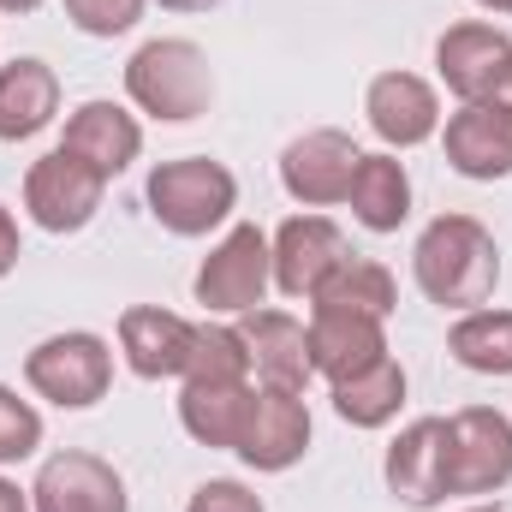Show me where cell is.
<instances>
[{
    "label": "cell",
    "mask_w": 512,
    "mask_h": 512,
    "mask_svg": "<svg viewBox=\"0 0 512 512\" xmlns=\"http://www.w3.org/2000/svg\"><path fill=\"white\" fill-rule=\"evenodd\" d=\"M30 512H131L126 477L84 447H66L54 459H42L36 483H30Z\"/></svg>",
    "instance_id": "9c48e42d"
},
{
    "label": "cell",
    "mask_w": 512,
    "mask_h": 512,
    "mask_svg": "<svg viewBox=\"0 0 512 512\" xmlns=\"http://www.w3.org/2000/svg\"><path fill=\"white\" fill-rule=\"evenodd\" d=\"M102 197H108V179H102L90 161L66 155V149L36 155L30 173H24V215H30L42 233H54V239L84 233V227L102 215Z\"/></svg>",
    "instance_id": "52a82bcc"
},
{
    "label": "cell",
    "mask_w": 512,
    "mask_h": 512,
    "mask_svg": "<svg viewBox=\"0 0 512 512\" xmlns=\"http://www.w3.org/2000/svg\"><path fill=\"white\" fill-rule=\"evenodd\" d=\"M483 102H495V108H507V114H512V60L501 66V78H495V90H489Z\"/></svg>",
    "instance_id": "1f68e13d"
},
{
    "label": "cell",
    "mask_w": 512,
    "mask_h": 512,
    "mask_svg": "<svg viewBox=\"0 0 512 512\" xmlns=\"http://www.w3.org/2000/svg\"><path fill=\"white\" fill-rule=\"evenodd\" d=\"M447 352L471 376H512V310H465L447 328Z\"/></svg>",
    "instance_id": "d4e9b609"
},
{
    "label": "cell",
    "mask_w": 512,
    "mask_h": 512,
    "mask_svg": "<svg viewBox=\"0 0 512 512\" xmlns=\"http://www.w3.org/2000/svg\"><path fill=\"white\" fill-rule=\"evenodd\" d=\"M417 292L441 310H483L501 286V245L477 215H435L411 245Z\"/></svg>",
    "instance_id": "6da1fadb"
},
{
    "label": "cell",
    "mask_w": 512,
    "mask_h": 512,
    "mask_svg": "<svg viewBox=\"0 0 512 512\" xmlns=\"http://www.w3.org/2000/svg\"><path fill=\"white\" fill-rule=\"evenodd\" d=\"M382 477L393 489V501H405L411 512H429L447 501V417H417L393 435L382 459Z\"/></svg>",
    "instance_id": "7c38bea8"
},
{
    "label": "cell",
    "mask_w": 512,
    "mask_h": 512,
    "mask_svg": "<svg viewBox=\"0 0 512 512\" xmlns=\"http://www.w3.org/2000/svg\"><path fill=\"white\" fill-rule=\"evenodd\" d=\"M512 489V417L501 405H465L447 417V495L495 501Z\"/></svg>",
    "instance_id": "5b68a950"
},
{
    "label": "cell",
    "mask_w": 512,
    "mask_h": 512,
    "mask_svg": "<svg viewBox=\"0 0 512 512\" xmlns=\"http://www.w3.org/2000/svg\"><path fill=\"white\" fill-rule=\"evenodd\" d=\"M346 203H352V221H358L364 233H399V227L411 221V173H405V161H399L393 149L364 155L358 173H352Z\"/></svg>",
    "instance_id": "7402d4cb"
},
{
    "label": "cell",
    "mask_w": 512,
    "mask_h": 512,
    "mask_svg": "<svg viewBox=\"0 0 512 512\" xmlns=\"http://www.w3.org/2000/svg\"><path fill=\"white\" fill-rule=\"evenodd\" d=\"M24 382L36 399L60 405V411H90L108 399L114 387V346L90 328H66V334H48L42 346H30L24 358Z\"/></svg>",
    "instance_id": "277c9868"
},
{
    "label": "cell",
    "mask_w": 512,
    "mask_h": 512,
    "mask_svg": "<svg viewBox=\"0 0 512 512\" xmlns=\"http://www.w3.org/2000/svg\"><path fill=\"white\" fill-rule=\"evenodd\" d=\"M0 512H30V489H18L6 471H0Z\"/></svg>",
    "instance_id": "4dcf8cb0"
},
{
    "label": "cell",
    "mask_w": 512,
    "mask_h": 512,
    "mask_svg": "<svg viewBox=\"0 0 512 512\" xmlns=\"http://www.w3.org/2000/svg\"><path fill=\"white\" fill-rule=\"evenodd\" d=\"M66 18L84 30V36H126L131 24L143 18L149 0H60Z\"/></svg>",
    "instance_id": "83f0119b"
},
{
    "label": "cell",
    "mask_w": 512,
    "mask_h": 512,
    "mask_svg": "<svg viewBox=\"0 0 512 512\" xmlns=\"http://www.w3.org/2000/svg\"><path fill=\"white\" fill-rule=\"evenodd\" d=\"M155 6H167V12H215L221 0H155Z\"/></svg>",
    "instance_id": "d6a6232c"
},
{
    "label": "cell",
    "mask_w": 512,
    "mask_h": 512,
    "mask_svg": "<svg viewBox=\"0 0 512 512\" xmlns=\"http://www.w3.org/2000/svg\"><path fill=\"white\" fill-rule=\"evenodd\" d=\"M268 286H274V251H268V233L256 221L227 227V239L203 256V268L191 280L197 304L215 310V316H251V310H262Z\"/></svg>",
    "instance_id": "8992f818"
},
{
    "label": "cell",
    "mask_w": 512,
    "mask_h": 512,
    "mask_svg": "<svg viewBox=\"0 0 512 512\" xmlns=\"http://www.w3.org/2000/svg\"><path fill=\"white\" fill-rule=\"evenodd\" d=\"M191 346H197V322H185V316H173L161 304H131L120 316V352H126V370L137 382L185 376Z\"/></svg>",
    "instance_id": "2e32d148"
},
{
    "label": "cell",
    "mask_w": 512,
    "mask_h": 512,
    "mask_svg": "<svg viewBox=\"0 0 512 512\" xmlns=\"http://www.w3.org/2000/svg\"><path fill=\"white\" fill-rule=\"evenodd\" d=\"M60 114V72L36 54H18L0 66V143H24L54 126Z\"/></svg>",
    "instance_id": "ffe728a7"
},
{
    "label": "cell",
    "mask_w": 512,
    "mask_h": 512,
    "mask_svg": "<svg viewBox=\"0 0 512 512\" xmlns=\"http://www.w3.org/2000/svg\"><path fill=\"white\" fill-rule=\"evenodd\" d=\"M42 0H0V12H36Z\"/></svg>",
    "instance_id": "e575fe53"
},
{
    "label": "cell",
    "mask_w": 512,
    "mask_h": 512,
    "mask_svg": "<svg viewBox=\"0 0 512 512\" xmlns=\"http://www.w3.org/2000/svg\"><path fill=\"white\" fill-rule=\"evenodd\" d=\"M483 12H495V18H512V0H477Z\"/></svg>",
    "instance_id": "836d02e7"
},
{
    "label": "cell",
    "mask_w": 512,
    "mask_h": 512,
    "mask_svg": "<svg viewBox=\"0 0 512 512\" xmlns=\"http://www.w3.org/2000/svg\"><path fill=\"white\" fill-rule=\"evenodd\" d=\"M441 149L459 179H512V114L495 102H459V114H447Z\"/></svg>",
    "instance_id": "5bb4252c"
},
{
    "label": "cell",
    "mask_w": 512,
    "mask_h": 512,
    "mask_svg": "<svg viewBox=\"0 0 512 512\" xmlns=\"http://www.w3.org/2000/svg\"><path fill=\"white\" fill-rule=\"evenodd\" d=\"M60 149L78 155V161H90L102 179H120L131 161L143 155V126H137V114H126L120 102L96 96V102H84V108L66 114V137H60Z\"/></svg>",
    "instance_id": "ac0fdd59"
},
{
    "label": "cell",
    "mask_w": 512,
    "mask_h": 512,
    "mask_svg": "<svg viewBox=\"0 0 512 512\" xmlns=\"http://www.w3.org/2000/svg\"><path fill=\"white\" fill-rule=\"evenodd\" d=\"M358 161H364V149L352 143V131L316 126V131H304V137H292V143L280 149V185H286L292 203L328 209V203H346Z\"/></svg>",
    "instance_id": "ba28073f"
},
{
    "label": "cell",
    "mask_w": 512,
    "mask_h": 512,
    "mask_svg": "<svg viewBox=\"0 0 512 512\" xmlns=\"http://www.w3.org/2000/svg\"><path fill=\"white\" fill-rule=\"evenodd\" d=\"M233 453H239L251 471H262V477L292 471V465L310 453V405H304V393L256 387L251 393V417H245V435H239Z\"/></svg>",
    "instance_id": "8fae6325"
},
{
    "label": "cell",
    "mask_w": 512,
    "mask_h": 512,
    "mask_svg": "<svg viewBox=\"0 0 512 512\" xmlns=\"http://www.w3.org/2000/svg\"><path fill=\"white\" fill-rule=\"evenodd\" d=\"M507 60H512V36L501 24H483V18L447 24L441 42H435V72H441V84L459 102H483L495 90V78H501Z\"/></svg>",
    "instance_id": "9a60e30c"
},
{
    "label": "cell",
    "mask_w": 512,
    "mask_h": 512,
    "mask_svg": "<svg viewBox=\"0 0 512 512\" xmlns=\"http://www.w3.org/2000/svg\"><path fill=\"white\" fill-rule=\"evenodd\" d=\"M393 304H399V280L376 256H346L310 298V310H352V316H376V322L393 316Z\"/></svg>",
    "instance_id": "cb8c5ba5"
},
{
    "label": "cell",
    "mask_w": 512,
    "mask_h": 512,
    "mask_svg": "<svg viewBox=\"0 0 512 512\" xmlns=\"http://www.w3.org/2000/svg\"><path fill=\"white\" fill-rule=\"evenodd\" d=\"M376 358H387V322L352 310H310V370L322 382H346Z\"/></svg>",
    "instance_id": "d6986e66"
},
{
    "label": "cell",
    "mask_w": 512,
    "mask_h": 512,
    "mask_svg": "<svg viewBox=\"0 0 512 512\" xmlns=\"http://www.w3.org/2000/svg\"><path fill=\"white\" fill-rule=\"evenodd\" d=\"M143 203H149L155 227H167L173 239H203V233H215V227L233 221V209H239V179H233V167L215 161V155H179V161L149 167Z\"/></svg>",
    "instance_id": "3957f363"
},
{
    "label": "cell",
    "mask_w": 512,
    "mask_h": 512,
    "mask_svg": "<svg viewBox=\"0 0 512 512\" xmlns=\"http://www.w3.org/2000/svg\"><path fill=\"white\" fill-rule=\"evenodd\" d=\"M179 382H251V352L233 322H203Z\"/></svg>",
    "instance_id": "484cf974"
},
{
    "label": "cell",
    "mask_w": 512,
    "mask_h": 512,
    "mask_svg": "<svg viewBox=\"0 0 512 512\" xmlns=\"http://www.w3.org/2000/svg\"><path fill=\"white\" fill-rule=\"evenodd\" d=\"M328 393H334L340 423H352V429H387L399 417V405H405V364L387 352L370 370H352L346 382H328Z\"/></svg>",
    "instance_id": "603a6c76"
},
{
    "label": "cell",
    "mask_w": 512,
    "mask_h": 512,
    "mask_svg": "<svg viewBox=\"0 0 512 512\" xmlns=\"http://www.w3.org/2000/svg\"><path fill=\"white\" fill-rule=\"evenodd\" d=\"M465 512H507L501 501H477V507H465Z\"/></svg>",
    "instance_id": "d590c367"
},
{
    "label": "cell",
    "mask_w": 512,
    "mask_h": 512,
    "mask_svg": "<svg viewBox=\"0 0 512 512\" xmlns=\"http://www.w3.org/2000/svg\"><path fill=\"white\" fill-rule=\"evenodd\" d=\"M364 120L399 155V149H417L441 131V96L417 72H376L364 90Z\"/></svg>",
    "instance_id": "4fadbf2b"
},
{
    "label": "cell",
    "mask_w": 512,
    "mask_h": 512,
    "mask_svg": "<svg viewBox=\"0 0 512 512\" xmlns=\"http://www.w3.org/2000/svg\"><path fill=\"white\" fill-rule=\"evenodd\" d=\"M126 96L161 126H191L215 108V66L191 36H155L126 60Z\"/></svg>",
    "instance_id": "7a4b0ae2"
},
{
    "label": "cell",
    "mask_w": 512,
    "mask_h": 512,
    "mask_svg": "<svg viewBox=\"0 0 512 512\" xmlns=\"http://www.w3.org/2000/svg\"><path fill=\"white\" fill-rule=\"evenodd\" d=\"M18 256H24V239H18V221H12V209L0 203V280L18 268Z\"/></svg>",
    "instance_id": "f546056e"
},
{
    "label": "cell",
    "mask_w": 512,
    "mask_h": 512,
    "mask_svg": "<svg viewBox=\"0 0 512 512\" xmlns=\"http://www.w3.org/2000/svg\"><path fill=\"white\" fill-rule=\"evenodd\" d=\"M185 512H268V507H262V495L245 489L239 477H209V483L191 489Z\"/></svg>",
    "instance_id": "f1b7e54d"
},
{
    "label": "cell",
    "mask_w": 512,
    "mask_h": 512,
    "mask_svg": "<svg viewBox=\"0 0 512 512\" xmlns=\"http://www.w3.org/2000/svg\"><path fill=\"white\" fill-rule=\"evenodd\" d=\"M42 447V411L30 399H18V387L0 382V471L30 459Z\"/></svg>",
    "instance_id": "4316f807"
},
{
    "label": "cell",
    "mask_w": 512,
    "mask_h": 512,
    "mask_svg": "<svg viewBox=\"0 0 512 512\" xmlns=\"http://www.w3.org/2000/svg\"><path fill=\"white\" fill-rule=\"evenodd\" d=\"M268 251H274V292L292 304H310L322 292V280L352 256V245L328 215H292V221H280Z\"/></svg>",
    "instance_id": "30bf717a"
},
{
    "label": "cell",
    "mask_w": 512,
    "mask_h": 512,
    "mask_svg": "<svg viewBox=\"0 0 512 512\" xmlns=\"http://www.w3.org/2000/svg\"><path fill=\"white\" fill-rule=\"evenodd\" d=\"M245 334V352H251V376L256 387H286V393H304L310 387V328L286 310H251L239 322Z\"/></svg>",
    "instance_id": "e0dca14e"
},
{
    "label": "cell",
    "mask_w": 512,
    "mask_h": 512,
    "mask_svg": "<svg viewBox=\"0 0 512 512\" xmlns=\"http://www.w3.org/2000/svg\"><path fill=\"white\" fill-rule=\"evenodd\" d=\"M251 393L256 382H185L179 387V423L197 447L233 453L251 417Z\"/></svg>",
    "instance_id": "44dd1931"
}]
</instances>
